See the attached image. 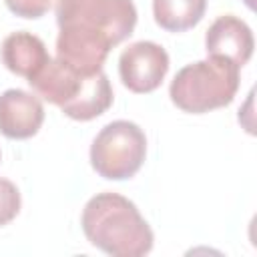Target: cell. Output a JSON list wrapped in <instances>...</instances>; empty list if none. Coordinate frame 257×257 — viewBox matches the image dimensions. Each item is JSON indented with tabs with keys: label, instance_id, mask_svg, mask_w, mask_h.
I'll return each instance as SVG.
<instances>
[{
	"label": "cell",
	"instance_id": "8992f818",
	"mask_svg": "<svg viewBox=\"0 0 257 257\" xmlns=\"http://www.w3.org/2000/svg\"><path fill=\"white\" fill-rule=\"evenodd\" d=\"M44 122V106L38 96L8 88L0 94V133L8 139H30Z\"/></svg>",
	"mask_w": 257,
	"mask_h": 257
},
{
	"label": "cell",
	"instance_id": "4fadbf2b",
	"mask_svg": "<svg viewBox=\"0 0 257 257\" xmlns=\"http://www.w3.org/2000/svg\"><path fill=\"white\" fill-rule=\"evenodd\" d=\"M8 10L22 18H40L48 12L52 0H4Z\"/></svg>",
	"mask_w": 257,
	"mask_h": 257
},
{
	"label": "cell",
	"instance_id": "30bf717a",
	"mask_svg": "<svg viewBox=\"0 0 257 257\" xmlns=\"http://www.w3.org/2000/svg\"><path fill=\"white\" fill-rule=\"evenodd\" d=\"M112 104V86L108 76L98 70L84 76L80 90L60 106V110L74 120H92Z\"/></svg>",
	"mask_w": 257,
	"mask_h": 257
},
{
	"label": "cell",
	"instance_id": "ba28073f",
	"mask_svg": "<svg viewBox=\"0 0 257 257\" xmlns=\"http://www.w3.org/2000/svg\"><path fill=\"white\" fill-rule=\"evenodd\" d=\"M82 80L84 74H78L58 58H48L44 66L28 78V84L38 96H42L50 104L62 106L80 90Z\"/></svg>",
	"mask_w": 257,
	"mask_h": 257
},
{
	"label": "cell",
	"instance_id": "7c38bea8",
	"mask_svg": "<svg viewBox=\"0 0 257 257\" xmlns=\"http://www.w3.org/2000/svg\"><path fill=\"white\" fill-rule=\"evenodd\" d=\"M20 191L8 179L0 177V227L8 225L20 211Z\"/></svg>",
	"mask_w": 257,
	"mask_h": 257
},
{
	"label": "cell",
	"instance_id": "9c48e42d",
	"mask_svg": "<svg viewBox=\"0 0 257 257\" xmlns=\"http://www.w3.org/2000/svg\"><path fill=\"white\" fill-rule=\"evenodd\" d=\"M0 54L6 68L18 76H24L26 80L34 76L50 58L44 42L36 34L24 30L8 34L2 42Z\"/></svg>",
	"mask_w": 257,
	"mask_h": 257
},
{
	"label": "cell",
	"instance_id": "277c9868",
	"mask_svg": "<svg viewBox=\"0 0 257 257\" xmlns=\"http://www.w3.org/2000/svg\"><path fill=\"white\" fill-rule=\"evenodd\" d=\"M147 137L131 120H112L98 131L90 145L92 169L108 181L131 179L145 163Z\"/></svg>",
	"mask_w": 257,
	"mask_h": 257
},
{
	"label": "cell",
	"instance_id": "3957f363",
	"mask_svg": "<svg viewBox=\"0 0 257 257\" xmlns=\"http://www.w3.org/2000/svg\"><path fill=\"white\" fill-rule=\"evenodd\" d=\"M58 28H72L104 40L110 48L128 38L137 24L133 0H56Z\"/></svg>",
	"mask_w": 257,
	"mask_h": 257
},
{
	"label": "cell",
	"instance_id": "7a4b0ae2",
	"mask_svg": "<svg viewBox=\"0 0 257 257\" xmlns=\"http://www.w3.org/2000/svg\"><path fill=\"white\" fill-rule=\"evenodd\" d=\"M239 68L241 66L221 56L197 60L175 74L169 96L177 108L191 114L227 106L239 88Z\"/></svg>",
	"mask_w": 257,
	"mask_h": 257
},
{
	"label": "cell",
	"instance_id": "5b68a950",
	"mask_svg": "<svg viewBox=\"0 0 257 257\" xmlns=\"http://www.w3.org/2000/svg\"><path fill=\"white\" fill-rule=\"evenodd\" d=\"M169 72V54L167 50L151 40L133 42L120 52L118 74L122 84L139 94L153 92L161 86L163 78Z\"/></svg>",
	"mask_w": 257,
	"mask_h": 257
},
{
	"label": "cell",
	"instance_id": "8fae6325",
	"mask_svg": "<svg viewBox=\"0 0 257 257\" xmlns=\"http://www.w3.org/2000/svg\"><path fill=\"white\" fill-rule=\"evenodd\" d=\"M207 0H153L155 22L169 32H185L201 22Z\"/></svg>",
	"mask_w": 257,
	"mask_h": 257
},
{
	"label": "cell",
	"instance_id": "6da1fadb",
	"mask_svg": "<svg viewBox=\"0 0 257 257\" xmlns=\"http://www.w3.org/2000/svg\"><path fill=\"white\" fill-rule=\"evenodd\" d=\"M82 231L90 245L114 257H143L155 235L137 205L118 193H98L82 209Z\"/></svg>",
	"mask_w": 257,
	"mask_h": 257
},
{
	"label": "cell",
	"instance_id": "52a82bcc",
	"mask_svg": "<svg viewBox=\"0 0 257 257\" xmlns=\"http://www.w3.org/2000/svg\"><path fill=\"white\" fill-rule=\"evenodd\" d=\"M205 48L209 56H221L237 66H243L253 56L255 40L251 28L237 16H219L205 34Z\"/></svg>",
	"mask_w": 257,
	"mask_h": 257
}]
</instances>
